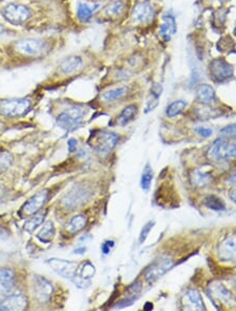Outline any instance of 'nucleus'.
Returning <instances> with one entry per match:
<instances>
[{"instance_id": "c756f323", "label": "nucleus", "mask_w": 236, "mask_h": 311, "mask_svg": "<svg viewBox=\"0 0 236 311\" xmlns=\"http://www.w3.org/2000/svg\"><path fill=\"white\" fill-rule=\"evenodd\" d=\"M195 115L197 118L199 119H209V118H216L223 114L220 111V109L216 108H211L208 105L203 108H197L195 110Z\"/></svg>"}, {"instance_id": "9b49d317", "label": "nucleus", "mask_w": 236, "mask_h": 311, "mask_svg": "<svg viewBox=\"0 0 236 311\" xmlns=\"http://www.w3.org/2000/svg\"><path fill=\"white\" fill-rule=\"evenodd\" d=\"M172 260L168 257H161L151 263L144 272L145 280L148 283H154L159 276H162L172 266Z\"/></svg>"}, {"instance_id": "6ab92c4d", "label": "nucleus", "mask_w": 236, "mask_h": 311, "mask_svg": "<svg viewBox=\"0 0 236 311\" xmlns=\"http://www.w3.org/2000/svg\"><path fill=\"white\" fill-rule=\"evenodd\" d=\"M197 101L203 105H210L215 102L216 94L212 86L208 84H200L196 90Z\"/></svg>"}, {"instance_id": "2eb2a0df", "label": "nucleus", "mask_w": 236, "mask_h": 311, "mask_svg": "<svg viewBox=\"0 0 236 311\" xmlns=\"http://www.w3.org/2000/svg\"><path fill=\"white\" fill-rule=\"evenodd\" d=\"M156 11L154 6L147 1L137 3L131 12L132 19L139 23H149L154 19Z\"/></svg>"}, {"instance_id": "79ce46f5", "label": "nucleus", "mask_w": 236, "mask_h": 311, "mask_svg": "<svg viewBox=\"0 0 236 311\" xmlns=\"http://www.w3.org/2000/svg\"><path fill=\"white\" fill-rule=\"evenodd\" d=\"M67 148H69V151L71 153L75 152L77 150V141H76L75 138H70L69 142H67Z\"/></svg>"}, {"instance_id": "aec40b11", "label": "nucleus", "mask_w": 236, "mask_h": 311, "mask_svg": "<svg viewBox=\"0 0 236 311\" xmlns=\"http://www.w3.org/2000/svg\"><path fill=\"white\" fill-rule=\"evenodd\" d=\"M83 65V60L79 56H70L59 65V71L63 75H71L75 72L79 71Z\"/></svg>"}, {"instance_id": "a878e982", "label": "nucleus", "mask_w": 236, "mask_h": 311, "mask_svg": "<svg viewBox=\"0 0 236 311\" xmlns=\"http://www.w3.org/2000/svg\"><path fill=\"white\" fill-rule=\"evenodd\" d=\"M162 91H163V88L161 85L157 83H155L153 85V87H151L150 89V98L148 99L147 104H146V110H145L146 114L151 110H154L158 105V98L161 97Z\"/></svg>"}, {"instance_id": "6e6552de", "label": "nucleus", "mask_w": 236, "mask_h": 311, "mask_svg": "<svg viewBox=\"0 0 236 311\" xmlns=\"http://www.w3.org/2000/svg\"><path fill=\"white\" fill-rule=\"evenodd\" d=\"M119 141V136L114 132L100 131L92 137L90 145L98 153L107 154L111 152Z\"/></svg>"}, {"instance_id": "a18cd8bd", "label": "nucleus", "mask_w": 236, "mask_h": 311, "mask_svg": "<svg viewBox=\"0 0 236 311\" xmlns=\"http://www.w3.org/2000/svg\"><path fill=\"white\" fill-rule=\"evenodd\" d=\"M85 250H86V248H85V247H79V248H76V249L74 250V254H76V255H83L84 253H85Z\"/></svg>"}, {"instance_id": "9d476101", "label": "nucleus", "mask_w": 236, "mask_h": 311, "mask_svg": "<svg viewBox=\"0 0 236 311\" xmlns=\"http://www.w3.org/2000/svg\"><path fill=\"white\" fill-rule=\"evenodd\" d=\"M53 285L41 275H34L32 281L33 297L39 303H47L53 293Z\"/></svg>"}, {"instance_id": "2f4dec72", "label": "nucleus", "mask_w": 236, "mask_h": 311, "mask_svg": "<svg viewBox=\"0 0 236 311\" xmlns=\"http://www.w3.org/2000/svg\"><path fill=\"white\" fill-rule=\"evenodd\" d=\"M126 93H127V88L126 87L113 88V89L105 91L102 94V100L104 102H114V101L121 99L123 96H125Z\"/></svg>"}, {"instance_id": "09e8293b", "label": "nucleus", "mask_w": 236, "mask_h": 311, "mask_svg": "<svg viewBox=\"0 0 236 311\" xmlns=\"http://www.w3.org/2000/svg\"><path fill=\"white\" fill-rule=\"evenodd\" d=\"M234 35H236V28H235V30H234Z\"/></svg>"}, {"instance_id": "4c0bfd02", "label": "nucleus", "mask_w": 236, "mask_h": 311, "mask_svg": "<svg viewBox=\"0 0 236 311\" xmlns=\"http://www.w3.org/2000/svg\"><path fill=\"white\" fill-rule=\"evenodd\" d=\"M155 226V221H149L147 222L144 227H143L142 231H141V234H140V237H139V242L142 244L144 243L146 238L148 237L149 233L151 231V229H153V227Z\"/></svg>"}, {"instance_id": "7ed1b4c3", "label": "nucleus", "mask_w": 236, "mask_h": 311, "mask_svg": "<svg viewBox=\"0 0 236 311\" xmlns=\"http://www.w3.org/2000/svg\"><path fill=\"white\" fill-rule=\"evenodd\" d=\"M2 18L13 25H23L32 17L31 8L20 3H8L1 8Z\"/></svg>"}, {"instance_id": "423d86ee", "label": "nucleus", "mask_w": 236, "mask_h": 311, "mask_svg": "<svg viewBox=\"0 0 236 311\" xmlns=\"http://www.w3.org/2000/svg\"><path fill=\"white\" fill-rule=\"evenodd\" d=\"M31 108L29 99H8L0 101V115L6 117H18L24 116Z\"/></svg>"}, {"instance_id": "ddd939ff", "label": "nucleus", "mask_w": 236, "mask_h": 311, "mask_svg": "<svg viewBox=\"0 0 236 311\" xmlns=\"http://www.w3.org/2000/svg\"><path fill=\"white\" fill-rule=\"evenodd\" d=\"M49 266L52 270L56 272L58 274L62 275L65 279L73 280L76 275V271H77V263L73 261L62 260V259L52 258L48 260Z\"/></svg>"}, {"instance_id": "39448f33", "label": "nucleus", "mask_w": 236, "mask_h": 311, "mask_svg": "<svg viewBox=\"0 0 236 311\" xmlns=\"http://www.w3.org/2000/svg\"><path fill=\"white\" fill-rule=\"evenodd\" d=\"M208 295L213 303L217 305V308L220 306L230 308L236 307V298L220 282H212L209 284Z\"/></svg>"}, {"instance_id": "f8f14e48", "label": "nucleus", "mask_w": 236, "mask_h": 311, "mask_svg": "<svg viewBox=\"0 0 236 311\" xmlns=\"http://www.w3.org/2000/svg\"><path fill=\"white\" fill-rule=\"evenodd\" d=\"M217 257L221 261L236 263V233L218 244Z\"/></svg>"}, {"instance_id": "c85d7f7f", "label": "nucleus", "mask_w": 236, "mask_h": 311, "mask_svg": "<svg viewBox=\"0 0 236 311\" xmlns=\"http://www.w3.org/2000/svg\"><path fill=\"white\" fill-rule=\"evenodd\" d=\"M38 239L44 243H49L55 237V227L53 221H46L37 235Z\"/></svg>"}, {"instance_id": "412c9836", "label": "nucleus", "mask_w": 236, "mask_h": 311, "mask_svg": "<svg viewBox=\"0 0 236 311\" xmlns=\"http://www.w3.org/2000/svg\"><path fill=\"white\" fill-rule=\"evenodd\" d=\"M164 22L159 27V35L165 41H169L171 37L176 33V22L174 17L171 15L163 17Z\"/></svg>"}, {"instance_id": "f03ea898", "label": "nucleus", "mask_w": 236, "mask_h": 311, "mask_svg": "<svg viewBox=\"0 0 236 311\" xmlns=\"http://www.w3.org/2000/svg\"><path fill=\"white\" fill-rule=\"evenodd\" d=\"M45 49V42L39 38H21L13 43V50L25 58L38 57Z\"/></svg>"}, {"instance_id": "5701e85b", "label": "nucleus", "mask_w": 236, "mask_h": 311, "mask_svg": "<svg viewBox=\"0 0 236 311\" xmlns=\"http://www.w3.org/2000/svg\"><path fill=\"white\" fill-rule=\"evenodd\" d=\"M190 179H191L192 186L201 188V187H206L210 183H211V181H212V175L209 174V173H206L204 171L197 169V170L192 171Z\"/></svg>"}, {"instance_id": "4be33fe9", "label": "nucleus", "mask_w": 236, "mask_h": 311, "mask_svg": "<svg viewBox=\"0 0 236 311\" xmlns=\"http://www.w3.org/2000/svg\"><path fill=\"white\" fill-rule=\"evenodd\" d=\"M99 7L98 3L95 4H89L86 2H79L77 6V18L80 22L84 23L87 22L91 16L94 15V13L97 11V8Z\"/></svg>"}, {"instance_id": "e433bc0d", "label": "nucleus", "mask_w": 236, "mask_h": 311, "mask_svg": "<svg viewBox=\"0 0 236 311\" xmlns=\"http://www.w3.org/2000/svg\"><path fill=\"white\" fill-rule=\"evenodd\" d=\"M221 135L227 140L236 141V124L229 125L221 130Z\"/></svg>"}, {"instance_id": "dca6fc26", "label": "nucleus", "mask_w": 236, "mask_h": 311, "mask_svg": "<svg viewBox=\"0 0 236 311\" xmlns=\"http://www.w3.org/2000/svg\"><path fill=\"white\" fill-rule=\"evenodd\" d=\"M15 285V275L13 272L4 267H0V302L12 295Z\"/></svg>"}, {"instance_id": "0eeeda50", "label": "nucleus", "mask_w": 236, "mask_h": 311, "mask_svg": "<svg viewBox=\"0 0 236 311\" xmlns=\"http://www.w3.org/2000/svg\"><path fill=\"white\" fill-rule=\"evenodd\" d=\"M90 196L91 192L86 187L77 185L62 197L61 203L65 209L72 211L76 207L82 205L84 202H86Z\"/></svg>"}, {"instance_id": "58836bf2", "label": "nucleus", "mask_w": 236, "mask_h": 311, "mask_svg": "<svg viewBox=\"0 0 236 311\" xmlns=\"http://www.w3.org/2000/svg\"><path fill=\"white\" fill-rule=\"evenodd\" d=\"M137 299H138V296H132V297H128V298H126V299H123V300H121L120 302H118V303H117L115 306H113V308L122 309V308H125V307H128V306H130Z\"/></svg>"}, {"instance_id": "c9c22d12", "label": "nucleus", "mask_w": 236, "mask_h": 311, "mask_svg": "<svg viewBox=\"0 0 236 311\" xmlns=\"http://www.w3.org/2000/svg\"><path fill=\"white\" fill-rule=\"evenodd\" d=\"M14 157L12 153L5 150H0V173L7 170L13 163Z\"/></svg>"}, {"instance_id": "f704fd0d", "label": "nucleus", "mask_w": 236, "mask_h": 311, "mask_svg": "<svg viewBox=\"0 0 236 311\" xmlns=\"http://www.w3.org/2000/svg\"><path fill=\"white\" fill-rule=\"evenodd\" d=\"M153 175H154L153 169H151L150 166L147 163L144 168V171H143V174L141 177V187L143 190H145V191H147V190L150 188L151 181H153Z\"/></svg>"}, {"instance_id": "bb28decb", "label": "nucleus", "mask_w": 236, "mask_h": 311, "mask_svg": "<svg viewBox=\"0 0 236 311\" xmlns=\"http://www.w3.org/2000/svg\"><path fill=\"white\" fill-rule=\"evenodd\" d=\"M95 273H96L95 266L92 265L89 261H86V262H83L79 269L77 267L75 278H78L84 281H88L90 278H92V276L95 275Z\"/></svg>"}, {"instance_id": "4468645a", "label": "nucleus", "mask_w": 236, "mask_h": 311, "mask_svg": "<svg viewBox=\"0 0 236 311\" xmlns=\"http://www.w3.org/2000/svg\"><path fill=\"white\" fill-rule=\"evenodd\" d=\"M47 195L48 193L46 190H43V191H40L34 196H32L30 199L22 205L20 211L21 214L23 216H32L38 213L41 207L44 205L47 199Z\"/></svg>"}, {"instance_id": "72a5a7b5", "label": "nucleus", "mask_w": 236, "mask_h": 311, "mask_svg": "<svg viewBox=\"0 0 236 311\" xmlns=\"http://www.w3.org/2000/svg\"><path fill=\"white\" fill-rule=\"evenodd\" d=\"M187 106V103L185 101L179 100V101H174L173 103H171L169 106L167 107L166 110V115L168 117H174L176 116L181 115L182 112L185 110Z\"/></svg>"}, {"instance_id": "393cba45", "label": "nucleus", "mask_w": 236, "mask_h": 311, "mask_svg": "<svg viewBox=\"0 0 236 311\" xmlns=\"http://www.w3.org/2000/svg\"><path fill=\"white\" fill-rule=\"evenodd\" d=\"M125 10V2L123 0H112L111 2L104 7V13L107 17L116 18L123 14Z\"/></svg>"}, {"instance_id": "ea45409f", "label": "nucleus", "mask_w": 236, "mask_h": 311, "mask_svg": "<svg viewBox=\"0 0 236 311\" xmlns=\"http://www.w3.org/2000/svg\"><path fill=\"white\" fill-rule=\"evenodd\" d=\"M196 131L197 134H199L200 136H203V137H209V136H211V134H212L211 129L206 128V127H197L196 129Z\"/></svg>"}, {"instance_id": "c03bdc74", "label": "nucleus", "mask_w": 236, "mask_h": 311, "mask_svg": "<svg viewBox=\"0 0 236 311\" xmlns=\"http://www.w3.org/2000/svg\"><path fill=\"white\" fill-rule=\"evenodd\" d=\"M229 196H230V198H231V200L236 203V187L231 190L230 193H229Z\"/></svg>"}, {"instance_id": "f257e3e1", "label": "nucleus", "mask_w": 236, "mask_h": 311, "mask_svg": "<svg viewBox=\"0 0 236 311\" xmlns=\"http://www.w3.org/2000/svg\"><path fill=\"white\" fill-rule=\"evenodd\" d=\"M86 111L83 106H71L58 116L57 124L66 131H73L82 124Z\"/></svg>"}, {"instance_id": "a19ab883", "label": "nucleus", "mask_w": 236, "mask_h": 311, "mask_svg": "<svg viewBox=\"0 0 236 311\" xmlns=\"http://www.w3.org/2000/svg\"><path fill=\"white\" fill-rule=\"evenodd\" d=\"M114 245H115V242L114 241H106V242H104V243L102 244V246H101V249H102V252H103V254H105V255H107V254H109L111 253V250H112V248L114 247Z\"/></svg>"}, {"instance_id": "473e14b6", "label": "nucleus", "mask_w": 236, "mask_h": 311, "mask_svg": "<svg viewBox=\"0 0 236 311\" xmlns=\"http://www.w3.org/2000/svg\"><path fill=\"white\" fill-rule=\"evenodd\" d=\"M204 204L208 207V209L212 211H225L226 204L224 201L214 195H209L204 199Z\"/></svg>"}, {"instance_id": "f3484780", "label": "nucleus", "mask_w": 236, "mask_h": 311, "mask_svg": "<svg viewBox=\"0 0 236 311\" xmlns=\"http://www.w3.org/2000/svg\"><path fill=\"white\" fill-rule=\"evenodd\" d=\"M182 307L183 309H186V310H205L206 309L200 293L195 288H190L184 293V296L182 298Z\"/></svg>"}, {"instance_id": "7c9ffc66", "label": "nucleus", "mask_w": 236, "mask_h": 311, "mask_svg": "<svg viewBox=\"0 0 236 311\" xmlns=\"http://www.w3.org/2000/svg\"><path fill=\"white\" fill-rule=\"evenodd\" d=\"M46 212H40L34 215V217L24 223L23 229L28 233H33L38 227H40L45 218Z\"/></svg>"}, {"instance_id": "37998d69", "label": "nucleus", "mask_w": 236, "mask_h": 311, "mask_svg": "<svg viewBox=\"0 0 236 311\" xmlns=\"http://www.w3.org/2000/svg\"><path fill=\"white\" fill-rule=\"evenodd\" d=\"M141 288H142V285H141V283H140V282H137V283L132 284L131 286L129 287V289H128V290H129L131 293H134V295H137V293H139V292H140Z\"/></svg>"}, {"instance_id": "b1692460", "label": "nucleus", "mask_w": 236, "mask_h": 311, "mask_svg": "<svg viewBox=\"0 0 236 311\" xmlns=\"http://www.w3.org/2000/svg\"><path fill=\"white\" fill-rule=\"evenodd\" d=\"M86 224H87L86 216H84L82 214L76 215L66 223V231L69 232L70 234H76V233H78L85 228Z\"/></svg>"}, {"instance_id": "1a4fd4ad", "label": "nucleus", "mask_w": 236, "mask_h": 311, "mask_svg": "<svg viewBox=\"0 0 236 311\" xmlns=\"http://www.w3.org/2000/svg\"><path fill=\"white\" fill-rule=\"evenodd\" d=\"M209 75L216 83L229 80L233 76V67L223 58L213 59L209 63Z\"/></svg>"}, {"instance_id": "de8ad7c7", "label": "nucleus", "mask_w": 236, "mask_h": 311, "mask_svg": "<svg viewBox=\"0 0 236 311\" xmlns=\"http://www.w3.org/2000/svg\"><path fill=\"white\" fill-rule=\"evenodd\" d=\"M4 32H5V28L3 27L1 23H0V36H1V35H3Z\"/></svg>"}, {"instance_id": "49530a36", "label": "nucleus", "mask_w": 236, "mask_h": 311, "mask_svg": "<svg viewBox=\"0 0 236 311\" xmlns=\"http://www.w3.org/2000/svg\"><path fill=\"white\" fill-rule=\"evenodd\" d=\"M153 308H154V305L151 303H146L144 306V310H151Z\"/></svg>"}, {"instance_id": "a211bd4d", "label": "nucleus", "mask_w": 236, "mask_h": 311, "mask_svg": "<svg viewBox=\"0 0 236 311\" xmlns=\"http://www.w3.org/2000/svg\"><path fill=\"white\" fill-rule=\"evenodd\" d=\"M28 307V299L21 293H12L0 302V310H24Z\"/></svg>"}, {"instance_id": "20e7f679", "label": "nucleus", "mask_w": 236, "mask_h": 311, "mask_svg": "<svg viewBox=\"0 0 236 311\" xmlns=\"http://www.w3.org/2000/svg\"><path fill=\"white\" fill-rule=\"evenodd\" d=\"M207 156L213 161L236 158V143H231L223 140V138H217L208 148Z\"/></svg>"}, {"instance_id": "cd10ccee", "label": "nucleus", "mask_w": 236, "mask_h": 311, "mask_svg": "<svg viewBox=\"0 0 236 311\" xmlns=\"http://www.w3.org/2000/svg\"><path fill=\"white\" fill-rule=\"evenodd\" d=\"M138 114V107L136 105H129L127 107H125L120 116L117 117V123L120 126H124L126 124H128L130 120H132L136 117Z\"/></svg>"}]
</instances>
